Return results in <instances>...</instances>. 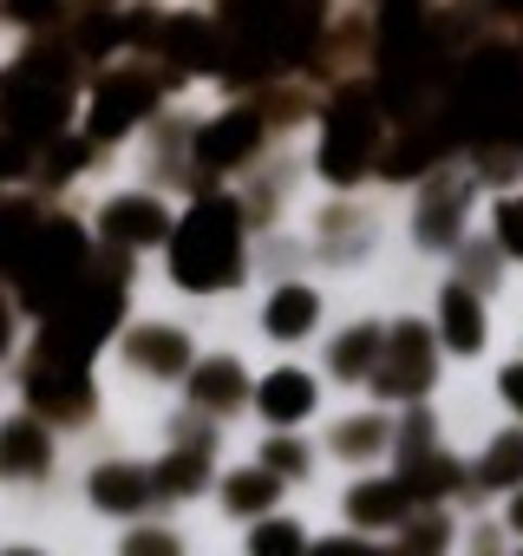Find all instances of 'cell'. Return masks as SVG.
I'll use <instances>...</instances> for the list:
<instances>
[{
    "instance_id": "cell-4",
    "label": "cell",
    "mask_w": 523,
    "mask_h": 556,
    "mask_svg": "<svg viewBox=\"0 0 523 556\" xmlns=\"http://www.w3.org/2000/svg\"><path fill=\"white\" fill-rule=\"evenodd\" d=\"M0 112L14 118V131H21V138L53 131V125L66 118V86H60V73H53L47 60H34V66L8 73V86H0Z\"/></svg>"
},
{
    "instance_id": "cell-26",
    "label": "cell",
    "mask_w": 523,
    "mask_h": 556,
    "mask_svg": "<svg viewBox=\"0 0 523 556\" xmlns=\"http://www.w3.org/2000/svg\"><path fill=\"white\" fill-rule=\"evenodd\" d=\"M269 471H302V445H269Z\"/></svg>"
},
{
    "instance_id": "cell-23",
    "label": "cell",
    "mask_w": 523,
    "mask_h": 556,
    "mask_svg": "<svg viewBox=\"0 0 523 556\" xmlns=\"http://www.w3.org/2000/svg\"><path fill=\"white\" fill-rule=\"evenodd\" d=\"M157 484H164V491H190V484H203V458H170V465L157 471Z\"/></svg>"
},
{
    "instance_id": "cell-21",
    "label": "cell",
    "mask_w": 523,
    "mask_h": 556,
    "mask_svg": "<svg viewBox=\"0 0 523 556\" xmlns=\"http://www.w3.org/2000/svg\"><path fill=\"white\" fill-rule=\"evenodd\" d=\"M367 361H373V328H354V334L334 348V374H347V380H354Z\"/></svg>"
},
{
    "instance_id": "cell-29",
    "label": "cell",
    "mask_w": 523,
    "mask_h": 556,
    "mask_svg": "<svg viewBox=\"0 0 523 556\" xmlns=\"http://www.w3.org/2000/svg\"><path fill=\"white\" fill-rule=\"evenodd\" d=\"M8 170H21V144H0V177Z\"/></svg>"
},
{
    "instance_id": "cell-7",
    "label": "cell",
    "mask_w": 523,
    "mask_h": 556,
    "mask_svg": "<svg viewBox=\"0 0 523 556\" xmlns=\"http://www.w3.org/2000/svg\"><path fill=\"white\" fill-rule=\"evenodd\" d=\"M425 380H432V348H425V334H419V328H399V334H393V361H386L380 387H386V393H419Z\"/></svg>"
},
{
    "instance_id": "cell-32",
    "label": "cell",
    "mask_w": 523,
    "mask_h": 556,
    "mask_svg": "<svg viewBox=\"0 0 523 556\" xmlns=\"http://www.w3.org/2000/svg\"><path fill=\"white\" fill-rule=\"evenodd\" d=\"M497 8H523V0H497Z\"/></svg>"
},
{
    "instance_id": "cell-24",
    "label": "cell",
    "mask_w": 523,
    "mask_h": 556,
    "mask_svg": "<svg viewBox=\"0 0 523 556\" xmlns=\"http://www.w3.org/2000/svg\"><path fill=\"white\" fill-rule=\"evenodd\" d=\"M497 236H503L510 255H523V197H510V203L497 210Z\"/></svg>"
},
{
    "instance_id": "cell-14",
    "label": "cell",
    "mask_w": 523,
    "mask_h": 556,
    "mask_svg": "<svg viewBox=\"0 0 523 556\" xmlns=\"http://www.w3.org/2000/svg\"><path fill=\"white\" fill-rule=\"evenodd\" d=\"M92 497H99V510H138L144 504V478L131 465H105L92 478Z\"/></svg>"
},
{
    "instance_id": "cell-15",
    "label": "cell",
    "mask_w": 523,
    "mask_h": 556,
    "mask_svg": "<svg viewBox=\"0 0 523 556\" xmlns=\"http://www.w3.org/2000/svg\"><path fill=\"white\" fill-rule=\"evenodd\" d=\"M164 47H170V60H183V66H216V40H209L203 21H177Z\"/></svg>"
},
{
    "instance_id": "cell-9",
    "label": "cell",
    "mask_w": 523,
    "mask_h": 556,
    "mask_svg": "<svg viewBox=\"0 0 523 556\" xmlns=\"http://www.w3.org/2000/svg\"><path fill=\"white\" fill-rule=\"evenodd\" d=\"M438 328H445V348H451V354H477V348H484V315H477V302H471L464 289H445Z\"/></svg>"
},
{
    "instance_id": "cell-8",
    "label": "cell",
    "mask_w": 523,
    "mask_h": 556,
    "mask_svg": "<svg viewBox=\"0 0 523 556\" xmlns=\"http://www.w3.org/2000/svg\"><path fill=\"white\" fill-rule=\"evenodd\" d=\"M262 413H269L276 426H289V419H308L315 413V380L308 374H269V380H262Z\"/></svg>"
},
{
    "instance_id": "cell-18",
    "label": "cell",
    "mask_w": 523,
    "mask_h": 556,
    "mask_svg": "<svg viewBox=\"0 0 523 556\" xmlns=\"http://www.w3.org/2000/svg\"><path fill=\"white\" fill-rule=\"evenodd\" d=\"M34 229H40V223H34L27 210H14V203H8V210H0V262H8V268H14V262L27 255V242H34Z\"/></svg>"
},
{
    "instance_id": "cell-2",
    "label": "cell",
    "mask_w": 523,
    "mask_h": 556,
    "mask_svg": "<svg viewBox=\"0 0 523 556\" xmlns=\"http://www.w3.org/2000/svg\"><path fill=\"white\" fill-rule=\"evenodd\" d=\"M14 268L27 282V302H40V308L66 302L73 282H79V268H86V242H79L73 223H47V229H34V242H27V255Z\"/></svg>"
},
{
    "instance_id": "cell-27",
    "label": "cell",
    "mask_w": 523,
    "mask_h": 556,
    "mask_svg": "<svg viewBox=\"0 0 523 556\" xmlns=\"http://www.w3.org/2000/svg\"><path fill=\"white\" fill-rule=\"evenodd\" d=\"M8 8H14L21 21H40V14H53V0H8Z\"/></svg>"
},
{
    "instance_id": "cell-17",
    "label": "cell",
    "mask_w": 523,
    "mask_h": 556,
    "mask_svg": "<svg viewBox=\"0 0 523 556\" xmlns=\"http://www.w3.org/2000/svg\"><path fill=\"white\" fill-rule=\"evenodd\" d=\"M196 400H203V406H235V400H242V374H235V361H209V367L196 374Z\"/></svg>"
},
{
    "instance_id": "cell-12",
    "label": "cell",
    "mask_w": 523,
    "mask_h": 556,
    "mask_svg": "<svg viewBox=\"0 0 523 556\" xmlns=\"http://www.w3.org/2000/svg\"><path fill=\"white\" fill-rule=\"evenodd\" d=\"M315 315H321V308H315V295H308V289H282L262 321H269V334H276V341H295V334H308V328H315Z\"/></svg>"
},
{
    "instance_id": "cell-20",
    "label": "cell",
    "mask_w": 523,
    "mask_h": 556,
    "mask_svg": "<svg viewBox=\"0 0 523 556\" xmlns=\"http://www.w3.org/2000/svg\"><path fill=\"white\" fill-rule=\"evenodd\" d=\"M484 478H490V484H516V478H523V439H516V432L490 445V458H484Z\"/></svg>"
},
{
    "instance_id": "cell-22",
    "label": "cell",
    "mask_w": 523,
    "mask_h": 556,
    "mask_svg": "<svg viewBox=\"0 0 523 556\" xmlns=\"http://www.w3.org/2000/svg\"><path fill=\"white\" fill-rule=\"evenodd\" d=\"M380 439H386V432H380V419H354V426H341V432H334V445H347V458H360V452H367V445H380Z\"/></svg>"
},
{
    "instance_id": "cell-30",
    "label": "cell",
    "mask_w": 523,
    "mask_h": 556,
    "mask_svg": "<svg viewBox=\"0 0 523 556\" xmlns=\"http://www.w3.org/2000/svg\"><path fill=\"white\" fill-rule=\"evenodd\" d=\"M510 523H516V530H523V497H516V504H510Z\"/></svg>"
},
{
    "instance_id": "cell-19",
    "label": "cell",
    "mask_w": 523,
    "mask_h": 556,
    "mask_svg": "<svg viewBox=\"0 0 523 556\" xmlns=\"http://www.w3.org/2000/svg\"><path fill=\"white\" fill-rule=\"evenodd\" d=\"M276 497V471H242V478H229V510H262Z\"/></svg>"
},
{
    "instance_id": "cell-13",
    "label": "cell",
    "mask_w": 523,
    "mask_h": 556,
    "mask_svg": "<svg viewBox=\"0 0 523 556\" xmlns=\"http://www.w3.org/2000/svg\"><path fill=\"white\" fill-rule=\"evenodd\" d=\"M131 361H138L144 374H177V367H183V334H170V328H144V334L131 341Z\"/></svg>"
},
{
    "instance_id": "cell-5",
    "label": "cell",
    "mask_w": 523,
    "mask_h": 556,
    "mask_svg": "<svg viewBox=\"0 0 523 556\" xmlns=\"http://www.w3.org/2000/svg\"><path fill=\"white\" fill-rule=\"evenodd\" d=\"M151 86L144 79H105L99 86V99H92V138H118L125 125H138L144 112H151Z\"/></svg>"
},
{
    "instance_id": "cell-31",
    "label": "cell",
    "mask_w": 523,
    "mask_h": 556,
    "mask_svg": "<svg viewBox=\"0 0 523 556\" xmlns=\"http://www.w3.org/2000/svg\"><path fill=\"white\" fill-rule=\"evenodd\" d=\"M0 341H8V315H0Z\"/></svg>"
},
{
    "instance_id": "cell-1",
    "label": "cell",
    "mask_w": 523,
    "mask_h": 556,
    "mask_svg": "<svg viewBox=\"0 0 523 556\" xmlns=\"http://www.w3.org/2000/svg\"><path fill=\"white\" fill-rule=\"evenodd\" d=\"M235 268H242V249H235V203L209 197L183 216L177 242H170V275L183 289H222L235 282Z\"/></svg>"
},
{
    "instance_id": "cell-3",
    "label": "cell",
    "mask_w": 523,
    "mask_h": 556,
    "mask_svg": "<svg viewBox=\"0 0 523 556\" xmlns=\"http://www.w3.org/2000/svg\"><path fill=\"white\" fill-rule=\"evenodd\" d=\"M373 138H380L373 105H367L360 92L334 99V112H328V138H321V170H328L334 184H354V177L367 170V157H373Z\"/></svg>"
},
{
    "instance_id": "cell-16",
    "label": "cell",
    "mask_w": 523,
    "mask_h": 556,
    "mask_svg": "<svg viewBox=\"0 0 523 556\" xmlns=\"http://www.w3.org/2000/svg\"><path fill=\"white\" fill-rule=\"evenodd\" d=\"M406 510V484H360L354 491V517L360 523H393Z\"/></svg>"
},
{
    "instance_id": "cell-28",
    "label": "cell",
    "mask_w": 523,
    "mask_h": 556,
    "mask_svg": "<svg viewBox=\"0 0 523 556\" xmlns=\"http://www.w3.org/2000/svg\"><path fill=\"white\" fill-rule=\"evenodd\" d=\"M503 400L523 413V367H510V374H503Z\"/></svg>"
},
{
    "instance_id": "cell-25",
    "label": "cell",
    "mask_w": 523,
    "mask_h": 556,
    "mask_svg": "<svg viewBox=\"0 0 523 556\" xmlns=\"http://www.w3.org/2000/svg\"><path fill=\"white\" fill-rule=\"evenodd\" d=\"M302 543V530H289V523H269V530H255V549H295Z\"/></svg>"
},
{
    "instance_id": "cell-11",
    "label": "cell",
    "mask_w": 523,
    "mask_h": 556,
    "mask_svg": "<svg viewBox=\"0 0 523 556\" xmlns=\"http://www.w3.org/2000/svg\"><path fill=\"white\" fill-rule=\"evenodd\" d=\"M105 236L112 242H157L164 236V210L151 197H125V203L105 210Z\"/></svg>"
},
{
    "instance_id": "cell-6",
    "label": "cell",
    "mask_w": 523,
    "mask_h": 556,
    "mask_svg": "<svg viewBox=\"0 0 523 556\" xmlns=\"http://www.w3.org/2000/svg\"><path fill=\"white\" fill-rule=\"evenodd\" d=\"M255 138H262V118H255V112H229V118H216V125L203 131L196 151H203V164L222 170V164H242V157L255 151Z\"/></svg>"
},
{
    "instance_id": "cell-10",
    "label": "cell",
    "mask_w": 523,
    "mask_h": 556,
    "mask_svg": "<svg viewBox=\"0 0 523 556\" xmlns=\"http://www.w3.org/2000/svg\"><path fill=\"white\" fill-rule=\"evenodd\" d=\"M47 465V439L34 419H14V426H0V478H27Z\"/></svg>"
}]
</instances>
